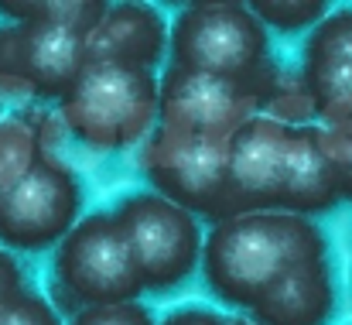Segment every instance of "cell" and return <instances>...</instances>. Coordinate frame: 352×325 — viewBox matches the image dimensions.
Instances as JSON below:
<instances>
[{
  "label": "cell",
  "instance_id": "1",
  "mask_svg": "<svg viewBox=\"0 0 352 325\" xmlns=\"http://www.w3.org/2000/svg\"><path fill=\"white\" fill-rule=\"evenodd\" d=\"M332 253L329 233L291 213H239L219 219L202 240V281L223 312L246 315L291 271Z\"/></svg>",
  "mask_w": 352,
  "mask_h": 325
},
{
  "label": "cell",
  "instance_id": "2",
  "mask_svg": "<svg viewBox=\"0 0 352 325\" xmlns=\"http://www.w3.org/2000/svg\"><path fill=\"white\" fill-rule=\"evenodd\" d=\"M65 134L96 154L140 147L157 127V72L86 62L55 103Z\"/></svg>",
  "mask_w": 352,
  "mask_h": 325
},
{
  "label": "cell",
  "instance_id": "3",
  "mask_svg": "<svg viewBox=\"0 0 352 325\" xmlns=\"http://www.w3.org/2000/svg\"><path fill=\"white\" fill-rule=\"evenodd\" d=\"M144 284L110 209L79 219L48 257V302L58 315H76L96 305L140 302Z\"/></svg>",
  "mask_w": 352,
  "mask_h": 325
},
{
  "label": "cell",
  "instance_id": "4",
  "mask_svg": "<svg viewBox=\"0 0 352 325\" xmlns=\"http://www.w3.org/2000/svg\"><path fill=\"white\" fill-rule=\"evenodd\" d=\"M168 65L260 83L274 65L270 31L256 21L250 3H185L168 21Z\"/></svg>",
  "mask_w": 352,
  "mask_h": 325
},
{
  "label": "cell",
  "instance_id": "5",
  "mask_svg": "<svg viewBox=\"0 0 352 325\" xmlns=\"http://www.w3.org/2000/svg\"><path fill=\"white\" fill-rule=\"evenodd\" d=\"M140 284L147 295H171L185 288L202 260V219L182 206L161 199L157 192H126L110 206Z\"/></svg>",
  "mask_w": 352,
  "mask_h": 325
},
{
  "label": "cell",
  "instance_id": "6",
  "mask_svg": "<svg viewBox=\"0 0 352 325\" xmlns=\"http://www.w3.org/2000/svg\"><path fill=\"white\" fill-rule=\"evenodd\" d=\"M86 216V185L58 151L38 158L7 182L0 199V247L10 253H52L55 243Z\"/></svg>",
  "mask_w": 352,
  "mask_h": 325
},
{
  "label": "cell",
  "instance_id": "7",
  "mask_svg": "<svg viewBox=\"0 0 352 325\" xmlns=\"http://www.w3.org/2000/svg\"><path fill=\"white\" fill-rule=\"evenodd\" d=\"M263 79L239 83L164 65L157 72V127L182 137L230 144L250 116L263 113Z\"/></svg>",
  "mask_w": 352,
  "mask_h": 325
},
{
  "label": "cell",
  "instance_id": "8",
  "mask_svg": "<svg viewBox=\"0 0 352 325\" xmlns=\"http://www.w3.org/2000/svg\"><path fill=\"white\" fill-rule=\"evenodd\" d=\"M86 65V38L41 21L0 17V103H58Z\"/></svg>",
  "mask_w": 352,
  "mask_h": 325
},
{
  "label": "cell",
  "instance_id": "9",
  "mask_svg": "<svg viewBox=\"0 0 352 325\" xmlns=\"http://www.w3.org/2000/svg\"><path fill=\"white\" fill-rule=\"evenodd\" d=\"M226 147L154 127L140 144V171L161 199L195 219L219 222L226 219Z\"/></svg>",
  "mask_w": 352,
  "mask_h": 325
},
{
  "label": "cell",
  "instance_id": "10",
  "mask_svg": "<svg viewBox=\"0 0 352 325\" xmlns=\"http://www.w3.org/2000/svg\"><path fill=\"white\" fill-rule=\"evenodd\" d=\"M291 130L294 127L256 113L233 134L226 147V219L277 209Z\"/></svg>",
  "mask_w": 352,
  "mask_h": 325
},
{
  "label": "cell",
  "instance_id": "11",
  "mask_svg": "<svg viewBox=\"0 0 352 325\" xmlns=\"http://www.w3.org/2000/svg\"><path fill=\"white\" fill-rule=\"evenodd\" d=\"M298 79L315 120L352 96V3L329 7V14L305 34L298 55Z\"/></svg>",
  "mask_w": 352,
  "mask_h": 325
},
{
  "label": "cell",
  "instance_id": "12",
  "mask_svg": "<svg viewBox=\"0 0 352 325\" xmlns=\"http://www.w3.org/2000/svg\"><path fill=\"white\" fill-rule=\"evenodd\" d=\"M86 62H117L157 72L168 65V17L154 3H110L86 34Z\"/></svg>",
  "mask_w": 352,
  "mask_h": 325
},
{
  "label": "cell",
  "instance_id": "13",
  "mask_svg": "<svg viewBox=\"0 0 352 325\" xmlns=\"http://www.w3.org/2000/svg\"><path fill=\"white\" fill-rule=\"evenodd\" d=\"M336 312H339V271L336 257L325 253L291 271L274 291H267L246 312V319L253 325H332Z\"/></svg>",
  "mask_w": 352,
  "mask_h": 325
},
{
  "label": "cell",
  "instance_id": "14",
  "mask_svg": "<svg viewBox=\"0 0 352 325\" xmlns=\"http://www.w3.org/2000/svg\"><path fill=\"white\" fill-rule=\"evenodd\" d=\"M336 206H339V192H336V178H332V168L322 147V127L301 123L291 130L277 209L291 216L315 219L332 213Z\"/></svg>",
  "mask_w": 352,
  "mask_h": 325
},
{
  "label": "cell",
  "instance_id": "15",
  "mask_svg": "<svg viewBox=\"0 0 352 325\" xmlns=\"http://www.w3.org/2000/svg\"><path fill=\"white\" fill-rule=\"evenodd\" d=\"M110 3L100 0H0V17L3 21H41L65 28L72 34H89Z\"/></svg>",
  "mask_w": 352,
  "mask_h": 325
},
{
  "label": "cell",
  "instance_id": "16",
  "mask_svg": "<svg viewBox=\"0 0 352 325\" xmlns=\"http://www.w3.org/2000/svg\"><path fill=\"white\" fill-rule=\"evenodd\" d=\"M329 7L332 3H322V0H256L250 3L256 21L277 34H308L329 14Z\"/></svg>",
  "mask_w": 352,
  "mask_h": 325
},
{
  "label": "cell",
  "instance_id": "17",
  "mask_svg": "<svg viewBox=\"0 0 352 325\" xmlns=\"http://www.w3.org/2000/svg\"><path fill=\"white\" fill-rule=\"evenodd\" d=\"M38 151H41V144L21 113L0 120V175H3V182L28 171V165L38 158Z\"/></svg>",
  "mask_w": 352,
  "mask_h": 325
},
{
  "label": "cell",
  "instance_id": "18",
  "mask_svg": "<svg viewBox=\"0 0 352 325\" xmlns=\"http://www.w3.org/2000/svg\"><path fill=\"white\" fill-rule=\"evenodd\" d=\"M0 325H65V319L38 288H24L21 295L0 305Z\"/></svg>",
  "mask_w": 352,
  "mask_h": 325
},
{
  "label": "cell",
  "instance_id": "19",
  "mask_svg": "<svg viewBox=\"0 0 352 325\" xmlns=\"http://www.w3.org/2000/svg\"><path fill=\"white\" fill-rule=\"evenodd\" d=\"M65 325H157V315L144 302H120V305H96L82 308Z\"/></svg>",
  "mask_w": 352,
  "mask_h": 325
},
{
  "label": "cell",
  "instance_id": "20",
  "mask_svg": "<svg viewBox=\"0 0 352 325\" xmlns=\"http://www.w3.org/2000/svg\"><path fill=\"white\" fill-rule=\"evenodd\" d=\"M322 147H325V158H329V168H332V178H336L339 202L352 206V137L322 127Z\"/></svg>",
  "mask_w": 352,
  "mask_h": 325
},
{
  "label": "cell",
  "instance_id": "21",
  "mask_svg": "<svg viewBox=\"0 0 352 325\" xmlns=\"http://www.w3.org/2000/svg\"><path fill=\"white\" fill-rule=\"evenodd\" d=\"M157 325H253L246 315H233V312H223L219 305H202V302H188V305H178L171 312H164Z\"/></svg>",
  "mask_w": 352,
  "mask_h": 325
},
{
  "label": "cell",
  "instance_id": "22",
  "mask_svg": "<svg viewBox=\"0 0 352 325\" xmlns=\"http://www.w3.org/2000/svg\"><path fill=\"white\" fill-rule=\"evenodd\" d=\"M24 288H31L24 260H21L17 253H10V250L0 247V305L10 302L14 295H21Z\"/></svg>",
  "mask_w": 352,
  "mask_h": 325
},
{
  "label": "cell",
  "instance_id": "23",
  "mask_svg": "<svg viewBox=\"0 0 352 325\" xmlns=\"http://www.w3.org/2000/svg\"><path fill=\"white\" fill-rule=\"evenodd\" d=\"M315 123H322V127H329V130H336V134L352 137V96L349 100H342L336 109H329L325 116H318Z\"/></svg>",
  "mask_w": 352,
  "mask_h": 325
},
{
  "label": "cell",
  "instance_id": "24",
  "mask_svg": "<svg viewBox=\"0 0 352 325\" xmlns=\"http://www.w3.org/2000/svg\"><path fill=\"white\" fill-rule=\"evenodd\" d=\"M3 189H7V182H3V175H0V199H3Z\"/></svg>",
  "mask_w": 352,
  "mask_h": 325
},
{
  "label": "cell",
  "instance_id": "25",
  "mask_svg": "<svg viewBox=\"0 0 352 325\" xmlns=\"http://www.w3.org/2000/svg\"><path fill=\"white\" fill-rule=\"evenodd\" d=\"M0 120H3V103H0Z\"/></svg>",
  "mask_w": 352,
  "mask_h": 325
}]
</instances>
